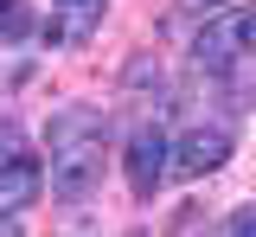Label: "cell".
<instances>
[{
    "label": "cell",
    "mask_w": 256,
    "mask_h": 237,
    "mask_svg": "<svg viewBox=\"0 0 256 237\" xmlns=\"http://www.w3.org/2000/svg\"><path fill=\"white\" fill-rule=\"evenodd\" d=\"M102 186V135L96 141H70V148H52V199L77 205Z\"/></svg>",
    "instance_id": "1"
},
{
    "label": "cell",
    "mask_w": 256,
    "mask_h": 237,
    "mask_svg": "<svg viewBox=\"0 0 256 237\" xmlns=\"http://www.w3.org/2000/svg\"><path fill=\"white\" fill-rule=\"evenodd\" d=\"M166 167L180 173V180H205V173H218L224 160H230V128L224 122H198V128H186L180 141H166Z\"/></svg>",
    "instance_id": "2"
},
{
    "label": "cell",
    "mask_w": 256,
    "mask_h": 237,
    "mask_svg": "<svg viewBox=\"0 0 256 237\" xmlns=\"http://www.w3.org/2000/svg\"><path fill=\"white\" fill-rule=\"evenodd\" d=\"M122 160H128V186H134V199H154L160 180H166V135H160L154 122H148V128H134Z\"/></svg>",
    "instance_id": "3"
},
{
    "label": "cell",
    "mask_w": 256,
    "mask_h": 237,
    "mask_svg": "<svg viewBox=\"0 0 256 237\" xmlns=\"http://www.w3.org/2000/svg\"><path fill=\"white\" fill-rule=\"evenodd\" d=\"M38 192H45V167H38L32 154L0 160V218H20V212H26Z\"/></svg>",
    "instance_id": "4"
},
{
    "label": "cell",
    "mask_w": 256,
    "mask_h": 237,
    "mask_svg": "<svg viewBox=\"0 0 256 237\" xmlns=\"http://www.w3.org/2000/svg\"><path fill=\"white\" fill-rule=\"evenodd\" d=\"M109 135V116L96 109V102H64L58 116H52V148H70V141H96Z\"/></svg>",
    "instance_id": "5"
},
{
    "label": "cell",
    "mask_w": 256,
    "mask_h": 237,
    "mask_svg": "<svg viewBox=\"0 0 256 237\" xmlns=\"http://www.w3.org/2000/svg\"><path fill=\"white\" fill-rule=\"evenodd\" d=\"M192 58H198L205 70H224V64H230V58H237V13H224V20H212L205 32L192 38Z\"/></svg>",
    "instance_id": "6"
},
{
    "label": "cell",
    "mask_w": 256,
    "mask_h": 237,
    "mask_svg": "<svg viewBox=\"0 0 256 237\" xmlns=\"http://www.w3.org/2000/svg\"><path fill=\"white\" fill-rule=\"evenodd\" d=\"M52 6H58V26H52V38H64V45L90 38V26L102 20V0H52Z\"/></svg>",
    "instance_id": "7"
},
{
    "label": "cell",
    "mask_w": 256,
    "mask_h": 237,
    "mask_svg": "<svg viewBox=\"0 0 256 237\" xmlns=\"http://www.w3.org/2000/svg\"><path fill=\"white\" fill-rule=\"evenodd\" d=\"M32 26V13H26V0H0V38H20Z\"/></svg>",
    "instance_id": "8"
},
{
    "label": "cell",
    "mask_w": 256,
    "mask_h": 237,
    "mask_svg": "<svg viewBox=\"0 0 256 237\" xmlns=\"http://www.w3.org/2000/svg\"><path fill=\"white\" fill-rule=\"evenodd\" d=\"M237 52L256 64V13H237Z\"/></svg>",
    "instance_id": "9"
},
{
    "label": "cell",
    "mask_w": 256,
    "mask_h": 237,
    "mask_svg": "<svg viewBox=\"0 0 256 237\" xmlns=\"http://www.w3.org/2000/svg\"><path fill=\"white\" fill-rule=\"evenodd\" d=\"M230 237H256V212H237V224H230Z\"/></svg>",
    "instance_id": "10"
},
{
    "label": "cell",
    "mask_w": 256,
    "mask_h": 237,
    "mask_svg": "<svg viewBox=\"0 0 256 237\" xmlns=\"http://www.w3.org/2000/svg\"><path fill=\"white\" fill-rule=\"evenodd\" d=\"M0 237H20V224H13V218H0Z\"/></svg>",
    "instance_id": "11"
}]
</instances>
